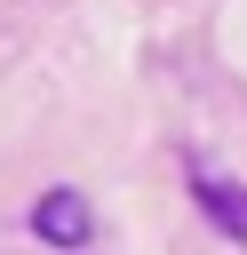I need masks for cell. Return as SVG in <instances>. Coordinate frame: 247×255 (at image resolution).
I'll use <instances>...</instances> for the list:
<instances>
[{
    "label": "cell",
    "instance_id": "1",
    "mask_svg": "<svg viewBox=\"0 0 247 255\" xmlns=\"http://www.w3.org/2000/svg\"><path fill=\"white\" fill-rule=\"evenodd\" d=\"M32 231H40L48 247H88L96 215H88V199H80V191H40V207H32Z\"/></svg>",
    "mask_w": 247,
    "mask_h": 255
},
{
    "label": "cell",
    "instance_id": "2",
    "mask_svg": "<svg viewBox=\"0 0 247 255\" xmlns=\"http://www.w3.org/2000/svg\"><path fill=\"white\" fill-rule=\"evenodd\" d=\"M191 191H199V207H207V215H215L231 239H247V191H239V183H215V175H199Z\"/></svg>",
    "mask_w": 247,
    "mask_h": 255
}]
</instances>
